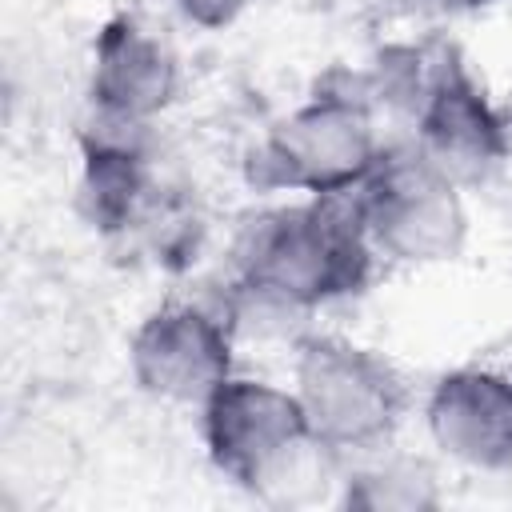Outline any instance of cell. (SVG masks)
Wrapping results in <instances>:
<instances>
[{
    "instance_id": "cell-8",
    "label": "cell",
    "mask_w": 512,
    "mask_h": 512,
    "mask_svg": "<svg viewBox=\"0 0 512 512\" xmlns=\"http://www.w3.org/2000/svg\"><path fill=\"white\" fill-rule=\"evenodd\" d=\"M180 56L164 32L132 12L100 24L88 56V108L96 120L152 128L180 96Z\"/></svg>"
},
{
    "instance_id": "cell-2",
    "label": "cell",
    "mask_w": 512,
    "mask_h": 512,
    "mask_svg": "<svg viewBox=\"0 0 512 512\" xmlns=\"http://www.w3.org/2000/svg\"><path fill=\"white\" fill-rule=\"evenodd\" d=\"M208 464L264 504H300L320 492L332 456L308 428L292 384L232 372L200 408Z\"/></svg>"
},
{
    "instance_id": "cell-10",
    "label": "cell",
    "mask_w": 512,
    "mask_h": 512,
    "mask_svg": "<svg viewBox=\"0 0 512 512\" xmlns=\"http://www.w3.org/2000/svg\"><path fill=\"white\" fill-rule=\"evenodd\" d=\"M144 132L148 128L108 124L96 116L88 124L84 164H80V200L92 228H100L104 236H136L156 196L164 192L152 168V156L144 148Z\"/></svg>"
},
{
    "instance_id": "cell-13",
    "label": "cell",
    "mask_w": 512,
    "mask_h": 512,
    "mask_svg": "<svg viewBox=\"0 0 512 512\" xmlns=\"http://www.w3.org/2000/svg\"><path fill=\"white\" fill-rule=\"evenodd\" d=\"M416 4L436 8V12H480V8H488L496 0H416Z\"/></svg>"
},
{
    "instance_id": "cell-11",
    "label": "cell",
    "mask_w": 512,
    "mask_h": 512,
    "mask_svg": "<svg viewBox=\"0 0 512 512\" xmlns=\"http://www.w3.org/2000/svg\"><path fill=\"white\" fill-rule=\"evenodd\" d=\"M340 500L364 512H432L444 496L436 472L424 460L368 452V460L340 480Z\"/></svg>"
},
{
    "instance_id": "cell-5",
    "label": "cell",
    "mask_w": 512,
    "mask_h": 512,
    "mask_svg": "<svg viewBox=\"0 0 512 512\" xmlns=\"http://www.w3.org/2000/svg\"><path fill=\"white\" fill-rule=\"evenodd\" d=\"M352 212L376 260L404 268L456 260L468 240L464 184L440 172L412 144L384 152L376 172L352 196Z\"/></svg>"
},
{
    "instance_id": "cell-7",
    "label": "cell",
    "mask_w": 512,
    "mask_h": 512,
    "mask_svg": "<svg viewBox=\"0 0 512 512\" xmlns=\"http://www.w3.org/2000/svg\"><path fill=\"white\" fill-rule=\"evenodd\" d=\"M128 372L160 404L200 408L232 372V324L196 300H164L128 336Z\"/></svg>"
},
{
    "instance_id": "cell-6",
    "label": "cell",
    "mask_w": 512,
    "mask_h": 512,
    "mask_svg": "<svg viewBox=\"0 0 512 512\" xmlns=\"http://www.w3.org/2000/svg\"><path fill=\"white\" fill-rule=\"evenodd\" d=\"M408 108H412V148L464 188L488 180L512 148L508 120L488 100L480 80L456 60L452 48L440 52L432 68L420 72Z\"/></svg>"
},
{
    "instance_id": "cell-3",
    "label": "cell",
    "mask_w": 512,
    "mask_h": 512,
    "mask_svg": "<svg viewBox=\"0 0 512 512\" xmlns=\"http://www.w3.org/2000/svg\"><path fill=\"white\" fill-rule=\"evenodd\" d=\"M376 100L356 88H316L268 124L252 148V184L300 200H352L384 160Z\"/></svg>"
},
{
    "instance_id": "cell-4",
    "label": "cell",
    "mask_w": 512,
    "mask_h": 512,
    "mask_svg": "<svg viewBox=\"0 0 512 512\" xmlns=\"http://www.w3.org/2000/svg\"><path fill=\"white\" fill-rule=\"evenodd\" d=\"M292 392L312 436L332 456L388 448L408 412V384L392 360L348 336H304L296 344Z\"/></svg>"
},
{
    "instance_id": "cell-1",
    "label": "cell",
    "mask_w": 512,
    "mask_h": 512,
    "mask_svg": "<svg viewBox=\"0 0 512 512\" xmlns=\"http://www.w3.org/2000/svg\"><path fill=\"white\" fill-rule=\"evenodd\" d=\"M236 288L268 312H316L368 288L376 252L352 200H292L244 224Z\"/></svg>"
},
{
    "instance_id": "cell-12",
    "label": "cell",
    "mask_w": 512,
    "mask_h": 512,
    "mask_svg": "<svg viewBox=\"0 0 512 512\" xmlns=\"http://www.w3.org/2000/svg\"><path fill=\"white\" fill-rule=\"evenodd\" d=\"M248 4H252V0H172V8H176L192 28H208V32L236 24Z\"/></svg>"
},
{
    "instance_id": "cell-9",
    "label": "cell",
    "mask_w": 512,
    "mask_h": 512,
    "mask_svg": "<svg viewBox=\"0 0 512 512\" xmlns=\"http://www.w3.org/2000/svg\"><path fill=\"white\" fill-rule=\"evenodd\" d=\"M424 428L428 440L464 468H512V372L460 364L436 376L424 400Z\"/></svg>"
}]
</instances>
